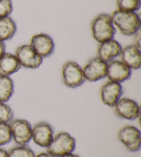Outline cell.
<instances>
[{
  "instance_id": "9c48e42d",
  "label": "cell",
  "mask_w": 141,
  "mask_h": 157,
  "mask_svg": "<svg viewBox=\"0 0 141 157\" xmlns=\"http://www.w3.org/2000/svg\"><path fill=\"white\" fill-rule=\"evenodd\" d=\"M114 108L115 114L123 119L134 121L140 115L139 105L136 101L129 98H120Z\"/></svg>"
},
{
  "instance_id": "ba28073f",
  "label": "cell",
  "mask_w": 141,
  "mask_h": 157,
  "mask_svg": "<svg viewBox=\"0 0 141 157\" xmlns=\"http://www.w3.org/2000/svg\"><path fill=\"white\" fill-rule=\"evenodd\" d=\"M107 64L98 57L90 59L82 68L85 79L96 82L106 77Z\"/></svg>"
},
{
  "instance_id": "3957f363",
  "label": "cell",
  "mask_w": 141,
  "mask_h": 157,
  "mask_svg": "<svg viewBox=\"0 0 141 157\" xmlns=\"http://www.w3.org/2000/svg\"><path fill=\"white\" fill-rule=\"evenodd\" d=\"M76 148V140L66 132H61L54 136L46 147L47 152L54 157H59L72 153Z\"/></svg>"
},
{
  "instance_id": "e0dca14e",
  "label": "cell",
  "mask_w": 141,
  "mask_h": 157,
  "mask_svg": "<svg viewBox=\"0 0 141 157\" xmlns=\"http://www.w3.org/2000/svg\"><path fill=\"white\" fill-rule=\"evenodd\" d=\"M17 30L16 23L10 17L0 18V41L10 40L16 34Z\"/></svg>"
},
{
  "instance_id": "ffe728a7",
  "label": "cell",
  "mask_w": 141,
  "mask_h": 157,
  "mask_svg": "<svg viewBox=\"0 0 141 157\" xmlns=\"http://www.w3.org/2000/svg\"><path fill=\"white\" fill-rule=\"evenodd\" d=\"M140 5V0H116L117 10L125 12H136Z\"/></svg>"
},
{
  "instance_id": "7402d4cb",
  "label": "cell",
  "mask_w": 141,
  "mask_h": 157,
  "mask_svg": "<svg viewBox=\"0 0 141 157\" xmlns=\"http://www.w3.org/2000/svg\"><path fill=\"white\" fill-rule=\"evenodd\" d=\"M13 111L6 103L0 102V123H9L13 119Z\"/></svg>"
},
{
  "instance_id": "277c9868",
  "label": "cell",
  "mask_w": 141,
  "mask_h": 157,
  "mask_svg": "<svg viewBox=\"0 0 141 157\" xmlns=\"http://www.w3.org/2000/svg\"><path fill=\"white\" fill-rule=\"evenodd\" d=\"M62 80L65 86L70 88H77L85 82L83 70L78 63L68 61L62 67Z\"/></svg>"
},
{
  "instance_id": "484cf974",
  "label": "cell",
  "mask_w": 141,
  "mask_h": 157,
  "mask_svg": "<svg viewBox=\"0 0 141 157\" xmlns=\"http://www.w3.org/2000/svg\"><path fill=\"white\" fill-rule=\"evenodd\" d=\"M0 157H8L7 151L0 147Z\"/></svg>"
},
{
  "instance_id": "30bf717a",
  "label": "cell",
  "mask_w": 141,
  "mask_h": 157,
  "mask_svg": "<svg viewBox=\"0 0 141 157\" xmlns=\"http://www.w3.org/2000/svg\"><path fill=\"white\" fill-rule=\"evenodd\" d=\"M30 46L42 58L48 57L54 52L55 41L46 33H38L30 39Z\"/></svg>"
},
{
  "instance_id": "ac0fdd59",
  "label": "cell",
  "mask_w": 141,
  "mask_h": 157,
  "mask_svg": "<svg viewBox=\"0 0 141 157\" xmlns=\"http://www.w3.org/2000/svg\"><path fill=\"white\" fill-rule=\"evenodd\" d=\"M14 82L7 76H0V102L6 103L14 94Z\"/></svg>"
},
{
  "instance_id": "5b68a950",
  "label": "cell",
  "mask_w": 141,
  "mask_h": 157,
  "mask_svg": "<svg viewBox=\"0 0 141 157\" xmlns=\"http://www.w3.org/2000/svg\"><path fill=\"white\" fill-rule=\"evenodd\" d=\"M9 123L12 139L18 145H27L32 140L30 123L26 119H13Z\"/></svg>"
},
{
  "instance_id": "9a60e30c",
  "label": "cell",
  "mask_w": 141,
  "mask_h": 157,
  "mask_svg": "<svg viewBox=\"0 0 141 157\" xmlns=\"http://www.w3.org/2000/svg\"><path fill=\"white\" fill-rule=\"evenodd\" d=\"M121 61L131 70H139L141 67L140 48L136 45L129 44L122 48L120 54Z\"/></svg>"
},
{
  "instance_id": "6da1fadb",
  "label": "cell",
  "mask_w": 141,
  "mask_h": 157,
  "mask_svg": "<svg viewBox=\"0 0 141 157\" xmlns=\"http://www.w3.org/2000/svg\"><path fill=\"white\" fill-rule=\"evenodd\" d=\"M111 18L114 26L125 36H131L139 32L141 19L136 12H125L116 10L112 13Z\"/></svg>"
},
{
  "instance_id": "8992f818",
  "label": "cell",
  "mask_w": 141,
  "mask_h": 157,
  "mask_svg": "<svg viewBox=\"0 0 141 157\" xmlns=\"http://www.w3.org/2000/svg\"><path fill=\"white\" fill-rule=\"evenodd\" d=\"M21 67L28 69H37L43 63V58L36 53L30 44H24L16 49L15 54Z\"/></svg>"
},
{
  "instance_id": "d4e9b609",
  "label": "cell",
  "mask_w": 141,
  "mask_h": 157,
  "mask_svg": "<svg viewBox=\"0 0 141 157\" xmlns=\"http://www.w3.org/2000/svg\"><path fill=\"white\" fill-rule=\"evenodd\" d=\"M35 157H54L52 155H50V154H48V152H42L39 154L37 155H35Z\"/></svg>"
},
{
  "instance_id": "7c38bea8",
  "label": "cell",
  "mask_w": 141,
  "mask_h": 157,
  "mask_svg": "<svg viewBox=\"0 0 141 157\" xmlns=\"http://www.w3.org/2000/svg\"><path fill=\"white\" fill-rule=\"evenodd\" d=\"M54 138V130L48 122L37 123L32 129V140L36 145L47 147Z\"/></svg>"
},
{
  "instance_id": "2e32d148",
  "label": "cell",
  "mask_w": 141,
  "mask_h": 157,
  "mask_svg": "<svg viewBox=\"0 0 141 157\" xmlns=\"http://www.w3.org/2000/svg\"><path fill=\"white\" fill-rule=\"evenodd\" d=\"M16 56L10 52H6L0 58V76L10 77L17 72L21 68Z\"/></svg>"
},
{
  "instance_id": "44dd1931",
  "label": "cell",
  "mask_w": 141,
  "mask_h": 157,
  "mask_svg": "<svg viewBox=\"0 0 141 157\" xmlns=\"http://www.w3.org/2000/svg\"><path fill=\"white\" fill-rule=\"evenodd\" d=\"M12 140L10 128L8 123H0V147L8 144Z\"/></svg>"
},
{
  "instance_id": "603a6c76",
  "label": "cell",
  "mask_w": 141,
  "mask_h": 157,
  "mask_svg": "<svg viewBox=\"0 0 141 157\" xmlns=\"http://www.w3.org/2000/svg\"><path fill=\"white\" fill-rule=\"evenodd\" d=\"M13 10V2L11 0H0V18L9 17Z\"/></svg>"
},
{
  "instance_id": "4316f807",
  "label": "cell",
  "mask_w": 141,
  "mask_h": 157,
  "mask_svg": "<svg viewBox=\"0 0 141 157\" xmlns=\"http://www.w3.org/2000/svg\"><path fill=\"white\" fill-rule=\"evenodd\" d=\"M59 157H80V156L78 155H74V154L73 153H70V154H67V155H65Z\"/></svg>"
},
{
  "instance_id": "7a4b0ae2",
  "label": "cell",
  "mask_w": 141,
  "mask_h": 157,
  "mask_svg": "<svg viewBox=\"0 0 141 157\" xmlns=\"http://www.w3.org/2000/svg\"><path fill=\"white\" fill-rule=\"evenodd\" d=\"M92 37L98 44L114 39L116 27L111 16L106 13H101L93 19L91 23Z\"/></svg>"
},
{
  "instance_id": "8fae6325",
  "label": "cell",
  "mask_w": 141,
  "mask_h": 157,
  "mask_svg": "<svg viewBox=\"0 0 141 157\" xmlns=\"http://www.w3.org/2000/svg\"><path fill=\"white\" fill-rule=\"evenodd\" d=\"M131 71L123 61L114 59L107 64L106 77L109 81L121 83L130 78Z\"/></svg>"
},
{
  "instance_id": "cb8c5ba5",
  "label": "cell",
  "mask_w": 141,
  "mask_h": 157,
  "mask_svg": "<svg viewBox=\"0 0 141 157\" xmlns=\"http://www.w3.org/2000/svg\"><path fill=\"white\" fill-rule=\"evenodd\" d=\"M6 45L5 42L0 41V58L6 53Z\"/></svg>"
},
{
  "instance_id": "4fadbf2b",
  "label": "cell",
  "mask_w": 141,
  "mask_h": 157,
  "mask_svg": "<svg viewBox=\"0 0 141 157\" xmlns=\"http://www.w3.org/2000/svg\"><path fill=\"white\" fill-rule=\"evenodd\" d=\"M123 92L121 83L109 81L101 87L100 90L101 99L104 105L114 107Z\"/></svg>"
},
{
  "instance_id": "52a82bcc",
  "label": "cell",
  "mask_w": 141,
  "mask_h": 157,
  "mask_svg": "<svg viewBox=\"0 0 141 157\" xmlns=\"http://www.w3.org/2000/svg\"><path fill=\"white\" fill-rule=\"evenodd\" d=\"M118 138L129 152H136L140 150L141 132L135 126L126 125L121 128L118 133Z\"/></svg>"
},
{
  "instance_id": "d6986e66",
  "label": "cell",
  "mask_w": 141,
  "mask_h": 157,
  "mask_svg": "<svg viewBox=\"0 0 141 157\" xmlns=\"http://www.w3.org/2000/svg\"><path fill=\"white\" fill-rule=\"evenodd\" d=\"M8 157H35V154L30 147L25 145H18L7 151Z\"/></svg>"
},
{
  "instance_id": "5bb4252c",
  "label": "cell",
  "mask_w": 141,
  "mask_h": 157,
  "mask_svg": "<svg viewBox=\"0 0 141 157\" xmlns=\"http://www.w3.org/2000/svg\"><path fill=\"white\" fill-rule=\"evenodd\" d=\"M122 48L119 42L114 39L104 41L98 45L97 57L106 63H108L120 56Z\"/></svg>"
}]
</instances>
